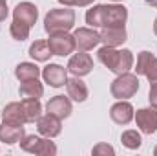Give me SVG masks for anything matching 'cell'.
<instances>
[{
  "instance_id": "obj_5",
  "label": "cell",
  "mask_w": 157,
  "mask_h": 156,
  "mask_svg": "<svg viewBox=\"0 0 157 156\" xmlns=\"http://www.w3.org/2000/svg\"><path fill=\"white\" fill-rule=\"evenodd\" d=\"M20 147H22V151L31 153V154H40V156L57 154V145L53 142H49V138H39L35 134L24 136L20 140Z\"/></svg>"
},
{
  "instance_id": "obj_17",
  "label": "cell",
  "mask_w": 157,
  "mask_h": 156,
  "mask_svg": "<svg viewBox=\"0 0 157 156\" xmlns=\"http://www.w3.org/2000/svg\"><path fill=\"white\" fill-rule=\"evenodd\" d=\"M26 136V130L22 125H13V123H2L0 125V142L4 143H20V140Z\"/></svg>"
},
{
  "instance_id": "obj_12",
  "label": "cell",
  "mask_w": 157,
  "mask_h": 156,
  "mask_svg": "<svg viewBox=\"0 0 157 156\" xmlns=\"http://www.w3.org/2000/svg\"><path fill=\"white\" fill-rule=\"evenodd\" d=\"M42 77L44 81L53 86V88H60L66 84L68 81V74H66V68L60 66V64H48L44 70H42Z\"/></svg>"
},
{
  "instance_id": "obj_24",
  "label": "cell",
  "mask_w": 157,
  "mask_h": 156,
  "mask_svg": "<svg viewBox=\"0 0 157 156\" xmlns=\"http://www.w3.org/2000/svg\"><path fill=\"white\" fill-rule=\"evenodd\" d=\"M29 26L28 24H24V22H20V20H13L11 22V28H9V33H11V37L15 40H26L29 37Z\"/></svg>"
},
{
  "instance_id": "obj_26",
  "label": "cell",
  "mask_w": 157,
  "mask_h": 156,
  "mask_svg": "<svg viewBox=\"0 0 157 156\" xmlns=\"http://www.w3.org/2000/svg\"><path fill=\"white\" fill-rule=\"evenodd\" d=\"M91 154H95V156H102V154L104 156H113L115 154V151H113V147L108 145V143H99V145L93 147Z\"/></svg>"
},
{
  "instance_id": "obj_29",
  "label": "cell",
  "mask_w": 157,
  "mask_h": 156,
  "mask_svg": "<svg viewBox=\"0 0 157 156\" xmlns=\"http://www.w3.org/2000/svg\"><path fill=\"white\" fill-rule=\"evenodd\" d=\"M6 17H7V6L4 0H0V22L6 20Z\"/></svg>"
},
{
  "instance_id": "obj_22",
  "label": "cell",
  "mask_w": 157,
  "mask_h": 156,
  "mask_svg": "<svg viewBox=\"0 0 157 156\" xmlns=\"http://www.w3.org/2000/svg\"><path fill=\"white\" fill-rule=\"evenodd\" d=\"M29 55L35 61H39V63H46V61H49V57L53 55V51H51L48 40H35L29 46Z\"/></svg>"
},
{
  "instance_id": "obj_27",
  "label": "cell",
  "mask_w": 157,
  "mask_h": 156,
  "mask_svg": "<svg viewBox=\"0 0 157 156\" xmlns=\"http://www.w3.org/2000/svg\"><path fill=\"white\" fill-rule=\"evenodd\" d=\"M62 6H68V7H86L90 4H93L95 0H59Z\"/></svg>"
},
{
  "instance_id": "obj_36",
  "label": "cell",
  "mask_w": 157,
  "mask_h": 156,
  "mask_svg": "<svg viewBox=\"0 0 157 156\" xmlns=\"http://www.w3.org/2000/svg\"><path fill=\"white\" fill-rule=\"evenodd\" d=\"M0 114H2V112H0Z\"/></svg>"
},
{
  "instance_id": "obj_13",
  "label": "cell",
  "mask_w": 157,
  "mask_h": 156,
  "mask_svg": "<svg viewBox=\"0 0 157 156\" xmlns=\"http://www.w3.org/2000/svg\"><path fill=\"white\" fill-rule=\"evenodd\" d=\"M37 18H39V9L31 2H22L13 9V20H20V22L28 24L29 28L37 22Z\"/></svg>"
},
{
  "instance_id": "obj_25",
  "label": "cell",
  "mask_w": 157,
  "mask_h": 156,
  "mask_svg": "<svg viewBox=\"0 0 157 156\" xmlns=\"http://www.w3.org/2000/svg\"><path fill=\"white\" fill-rule=\"evenodd\" d=\"M121 142H122V145L128 147V149H139L141 143H143L141 134H139L137 130H126V132H122Z\"/></svg>"
},
{
  "instance_id": "obj_9",
  "label": "cell",
  "mask_w": 157,
  "mask_h": 156,
  "mask_svg": "<svg viewBox=\"0 0 157 156\" xmlns=\"http://www.w3.org/2000/svg\"><path fill=\"white\" fill-rule=\"evenodd\" d=\"M37 129L42 136L46 138H55L60 134L62 130V123H60V117H57L55 114H49L46 112L44 116H40L37 119Z\"/></svg>"
},
{
  "instance_id": "obj_33",
  "label": "cell",
  "mask_w": 157,
  "mask_h": 156,
  "mask_svg": "<svg viewBox=\"0 0 157 156\" xmlns=\"http://www.w3.org/2000/svg\"><path fill=\"white\" fill-rule=\"evenodd\" d=\"M146 2H150V4H152V2H154V0H146Z\"/></svg>"
},
{
  "instance_id": "obj_18",
  "label": "cell",
  "mask_w": 157,
  "mask_h": 156,
  "mask_svg": "<svg viewBox=\"0 0 157 156\" xmlns=\"http://www.w3.org/2000/svg\"><path fill=\"white\" fill-rule=\"evenodd\" d=\"M66 90H68V97H71L77 103H82V101L88 99V86L77 76H73L71 79L66 81Z\"/></svg>"
},
{
  "instance_id": "obj_1",
  "label": "cell",
  "mask_w": 157,
  "mask_h": 156,
  "mask_svg": "<svg viewBox=\"0 0 157 156\" xmlns=\"http://www.w3.org/2000/svg\"><path fill=\"white\" fill-rule=\"evenodd\" d=\"M128 18V9L124 6H95L91 9H88L86 13V22L90 26H101V28H106V26H124Z\"/></svg>"
},
{
  "instance_id": "obj_2",
  "label": "cell",
  "mask_w": 157,
  "mask_h": 156,
  "mask_svg": "<svg viewBox=\"0 0 157 156\" xmlns=\"http://www.w3.org/2000/svg\"><path fill=\"white\" fill-rule=\"evenodd\" d=\"M99 61L113 74H126L133 66V53L130 50H115L113 46H102L97 51Z\"/></svg>"
},
{
  "instance_id": "obj_14",
  "label": "cell",
  "mask_w": 157,
  "mask_h": 156,
  "mask_svg": "<svg viewBox=\"0 0 157 156\" xmlns=\"http://www.w3.org/2000/svg\"><path fill=\"white\" fill-rule=\"evenodd\" d=\"M101 35V42H104V46H113L117 48L126 40V30L124 26H106L102 28Z\"/></svg>"
},
{
  "instance_id": "obj_31",
  "label": "cell",
  "mask_w": 157,
  "mask_h": 156,
  "mask_svg": "<svg viewBox=\"0 0 157 156\" xmlns=\"http://www.w3.org/2000/svg\"><path fill=\"white\" fill-rule=\"evenodd\" d=\"M152 6H155V7H157V0H154V2H152Z\"/></svg>"
},
{
  "instance_id": "obj_32",
  "label": "cell",
  "mask_w": 157,
  "mask_h": 156,
  "mask_svg": "<svg viewBox=\"0 0 157 156\" xmlns=\"http://www.w3.org/2000/svg\"><path fill=\"white\" fill-rule=\"evenodd\" d=\"M154 154H155V156H157V147H155V149H154Z\"/></svg>"
},
{
  "instance_id": "obj_19",
  "label": "cell",
  "mask_w": 157,
  "mask_h": 156,
  "mask_svg": "<svg viewBox=\"0 0 157 156\" xmlns=\"http://www.w3.org/2000/svg\"><path fill=\"white\" fill-rule=\"evenodd\" d=\"M2 119H4V123H13V125H24V123H28L26 121V112H24V107H22V103H9L6 109H4V112H2Z\"/></svg>"
},
{
  "instance_id": "obj_4",
  "label": "cell",
  "mask_w": 157,
  "mask_h": 156,
  "mask_svg": "<svg viewBox=\"0 0 157 156\" xmlns=\"http://www.w3.org/2000/svg\"><path fill=\"white\" fill-rule=\"evenodd\" d=\"M139 90V79L133 74H121L110 86V92L115 99H128L133 97Z\"/></svg>"
},
{
  "instance_id": "obj_16",
  "label": "cell",
  "mask_w": 157,
  "mask_h": 156,
  "mask_svg": "<svg viewBox=\"0 0 157 156\" xmlns=\"http://www.w3.org/2000/svg\"><path fill=\"white\" fill-rule=\"evenodd\" d=\"M110 117L117 123V125H128L132 119H133V107L124 101V99H119V103H115L112 109H110Z\"/></svg>"
},
{
  "instance_id": "obj_10",
  "label": "cell",
  "mask_w": 157,
  "mask_h": 156,
  "mask_svg": "<svg viewBox=\"0 0 157 156\" xmlns=\"http://www.w3.org/2000/svg\"><path fill=\"white\" fill-rule=\"evenodd\" d=\"M73 39L75 44L80 51H88V50H93L99 42H101V35L95 31V30H90V28H78L73 33Z\"/></svg>"
},
{
  "instance_id": "obj_6",
  "label": "cell",
  "mask_w": 157,
  "mask_h": 156,
  "mask_svg": "<svg viewBox=\"0 0 157 156\" xmlns=\"http://www.w3.org/2000/svg\"><path fill=\"white\" fill-rule=\"evenodd\" d=\"M48 44L53 51V55H70L75 51L77 44H75V39L73 35H70L68 31H59V33H51L49 39H48Z\"/></svg>"
},
{
  "instance_id": "obj_23",
  "label": "cell",
  "mask_w": 157,
  "mask_h": 156,
  "mask_svg": "<svg viewBox=\"0 0 157 156\" xmlns=\"http://www.w3.org/2000/svg\"><path fill=\"white\" fill-rule=\"evenodd\" d=\"M22 107H24V112H26V121H28V123H35V121L42 116V105H40L39 99L26 97V99L22 101Z\"/></svg>"
},
{
  "instance_id": "obj_34",
  "label": "cell",
  "mask_w": 157,
  "mask_h": 156,
  "mask_svg": "<svg viewBox=\"0 0 157 156\" xmlns=\"http://www.w3.org/2000/svg\"><path fill=\"white\" fill-rule=\"evenodd\" d=\"M113 2H119V0H113Z\"/></svg>"
},
{
  "instance_id": "obj_20",
  "label": "cell",
  "mask_w": 157,
  "mask_h": 156,
  "mask_svg": "<svg viewBox=\"0 0 157 156\" xmlns=\"http://www.w3.org/2000/svg\"><path fill=\"white\" fill-rule=\"evenodd\" d=\"M20 97H33V99H40L44 94V86L39 79H29V81H22L20 88H18Z\"/></svg>"
},
{
  "instance_id": "obj_11",
  "label": "cell",
  "mask_w": 157,
  "mask_h": 156,
  "mask_svg": "<svg viewBox=\"0 0 157 156\" xmlns=\"http://www.w3.org/2000/svg\"><path fill=\"white\" fill-rule=\"evenodd\" d=\"M91 68H93V59H91L88 53H84V51L75 53V55L70 59V63H68V70H70L73 76H77V77L88 76V74L91 72Z\"/></svg>"
},
{
  "instance_id": "obj_8",
  "label": "cell",
  "mask_w": 157,
  "mask_h": 156,
  "mask_svg": "<svg viewBox=\"0 0 157 156\" xmlns=\"http://www.w3.org/2000/svg\"><path fill=\"white\" fill-rule=\"evenodd\" d=\"M135 72L139 76H146L150 83L157 81V57L152 55L150 51H141L137 57V68Z\"/></svg>"
},
{
  "instance_id": "obj_28",
  "label": "cell",
  "mask_w": 157,
  "mask_h": 156,
  "mask_svg": "<svg viewBox=\"0 0 157 156\" xmlns=\"http://www.w3.org/2000/svg\"><path fill=\"white\" fill-rule=\"evenodd\" d=\"M148 99H150V105L157 107V81L150 83V94H148Z\"/></svg>"
},
{
  "instance_id": "obj_7",
  "label": "cell",
  "mask_w": 157,
  "mask_h": 156,
  "mask_svg": "<svg viewBox=\"0 0 157 156\" xmlns=\"http://www.w3.org/2000/svg\"><path fill=\"white\" fill-rule=\"evenodd\" d=\"M133 117H135V123L141 129V132H144V134L157 132V107L141 109V110H137V114H133Z\"/></svg>"
},
{
  "instance_id": "obj_21",
  "label": "cell",
  "mask_w": 157,
  "mask_h": 156,
  "mask_svg": "<svg viewBox=\"0 0 157 156\" xmlns=\"http://www.w3.org/2000/svg\"><path fill=\"white\" fill-rule=\"evenodd\" d=\"M15 76L22 83V81H29V79H39L42 76V72L35 63H20L15 68Z\"/></svg>"
},
{
  "instance_id": "obj_30",
  "label": "cell",
  "mask_w": 157,
  "mask_h": 156,
  "mask_svg": "<svg viewBox=\"0 0 157 156\" xmlns=\"http://www.w3.org/2000/svg\"><path fill=\"white\" fill-rule=\"evenodd\" d=\"M154 31H155V35H157V18H155V22H154Z\"/></svg>"
},
{
  "instance_id": "obj_35",
  "label": "cell",
  "mask_w": 157,
  "mask_h": 156,
  "mask_svg": "<svg viewBox=\"0 0 157 156\" xmlns=\"http://www.w3.org/2000/svg\"><path fill=\"white\" fill-rule=\"evenodd\" d=\"M4 2H7V0H4Z\"/></svg>"
},
{
  "instance_id": "obj_15",
  "label": "cell",
  "mask_w": 157,
  "mask_h": 156,
  "mask_svg": "<svg viewBox=\"0 0 157 156\" xmlns=\"http://www.w3.org/2000/svg\"><path fill=\"white\" fill-rule=\"evenodd\" d=\"M46 110L49 114H55L60 119H66L71 114V101L68 97H64V96H55L46 103Z\"/></svg>"
},
{
  "instance_id": "obj_3",
  "label": "cell",
  "mask_w": 157,
  "mask_h": 156,
  "mask_svg": "<svg viewBox=\"0 0 157 156\" xmlns=\"http://www.w3.org/2000/svg\"><path fill=\"white\" fill-rule=\"evenodd\" d=\"M73 24H75V11L70 9L68 6L48 11V15L44 18V30L49 35L59 33V31H70L73 28Z\"/></svg>"
}]
</instances>
